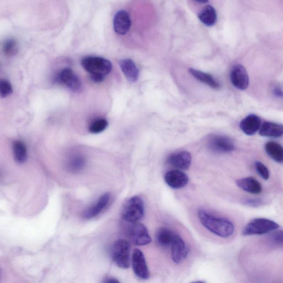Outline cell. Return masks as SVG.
<instances>
[{"mask_svg": "<svg viewBox=\"0 0 283 283\" xmlns=\"http://www.w3.org/2000/svg\"><path fill=\"white\" fill-rule=\"evenodd\" d=\"M197 215L203 226L214 235L227 238L234 234L235 226L231 221L214 215L202 209L199 210Z\"/></svg>", "mask_w": 283, "mask_h": 283, "instance_id": "cell-1", "label": "cell"}, {"mask_svg": "<svg viewBox=\"0 0 283 283\" xmlns=\"http://www.w3.org/2000/svg\"><path fill=\"white\" fill-rule=\"evenodd\" d=\"M81 64L83 68L90 74V76L105 78L113 69L111 63L108 59L100 57H85L82 59Z\"/></svg>", "mask_w": 283, "mask_h": 283, "instance_id": "cell-2", "label": "cell"}, {"mask_svg": "<svg viewBox=\"0 0 283 283\" xmlns=\"http://www.w3.org/2000/svg\"><path fill=\"white\" fill-rule=\"evenodd\" d=\"M145 213L144 202L139 196L131 197L125 203L122 210V218L132 223L141 221Z\"/></svg>", "mask_w": 283, "mask_h": 283, "instance_id": "cell-3", "label": "cell"}, {"mask_svg": "<svg viewBox=\"0 0 283 283\" xmlns=\"http://www.w3.org/2000/svg\"><path fill=\"white\" fill-rule=\"evenodd\" d=\"M279 227L278 223L271 220L258 218L249 222L243 229L245 236L260 235L271 233Z\"/></svg>", "mask_w": 283, "mask_h": 283, "instance_id": "cell-4", "label": "cell"}, {"mask_svg": "<svg viewBox=\"0 0 283 283\" xmlns=\"http://www.w3.org/2000/svg\"><path fill=\"white\" fill-rule=\"evenodd\" d=\"M112 256L115 264L122 269L130 266V245L124 240H118L114 243Z\"/></svg>", "mask_w": 283, "mask_h": 283, "instance_id": "cell-5", "label": "cell"}, {"mask_svg": "<svg viewBox=\"0 0 283 283\" xmlns=\"http://www.w3.org/2000/svg\"><path fill=\"white\" fill-rule=\"evenodd\" d=\"M130 239L137 246H145L149 244L151 238L147 227L140 223H133L129 229Z\"/></svg>", "mask_w": 283, "mask_h": 283, "instance_id": "cell-6", "label": "cell"}, {"mask_svg": "<svg viewBox=\"0 0 283 283\" xmlns=\"http://www.w3.org/2000/svg\"><path fill=\"white\" fill-rule=\"evenodd\" d=\"M133 267L135 274L141 279L146 280L149 277V272L145 256L141 250L135 249L133 255Z\"/></svg>", "mask_w": 283, "mask_h": 283, "instance_id": "cell-7", "label": "cell"}, {"mask_svg": "<svg viewBox=\"0 0 283 283\" xmlns=\"http://www.w3.org/2000/svg\"><path fill=\"white\" fill-rule=\"evenodd\" d=\"M58 81L72 91L80 92L82 90L80 78L70 68H65L61 71L58 75Z\"/></svg>", "mask_w": 283, "mask_h": 283, "instance_id": "cell-8", "label": "cell"}, {"mask_svg": "<svg viewBox=\"0 0 283 283\" xmlns=\"http://www.w3.org/2000/svg\"><path fill=\"white\" fill-rule=\"evenodd\" d=\"M209 145L211 149L218 153L231 152L235 149L234 141L225 136H213L209 140Z\"/></svg>", "mask_w": 283, "mask_h": 283, "instance_id": "cell-9", "label": "cell"}, {"mask_svg": "<svg viewBox=\"0 0 283 283\" xmlns=\"http://www.w3.org/2000/svg\"><path fill=\"white\" fill-rule=\"evenodd\" d=\"M230 79L234 86L241 90H246L249 85V76L246 68L241 64L233 68Z\"/></svg>", "mask_w": 283, "mask_h": 283, "instance_id": "cell-10", "label": "cell"}, {"mask_svg": "<svg viewBox=\"0 0 283 283\" xmlns=\"http://www.w3.org/2000/svg\"><path fill=\"white\" fill-rule=\"evenodd\" d=\"M167 185L173 189H180L185 187L189 183V177L181 170L169 171L164 176Z\"/></svg>", "mask_w": 283, "mask_h": 283, "instance_id": "cell-11", "label": "cell"}, {"mask_svg": "<svg viewBox=\"0 0 283 283\" xmlns=\"http://www.w3.org/2000/svg\"><path fill=\"white\" fill-rule=\"evenodd\" d=\"M171 252L173 262L179 264L187 258L189 249L185 241L178 235H176L171 245Z\"/></svg>", "mask_w": 283, "mask_h": 283, "instance_id": "cell-12", "label": "cell"}, {"mask_svg": "<svg viewBox=\"0 0 283 283\" xmlns=\"http://www.w3.org/2000/svg\"><path fill=\"white\" fill-rule=\"evenodd\" d=\"M114 29L117 34L125 35L131 26V19L128 13L125 10L118 11L114 18Z\"/></svg>", "mask_w": 283, "mask_h": 283, "instance_id": "cell-13", "label": "cell"}, {"mask_svg": "<svg viewBox=\"0 0 283 283\" xmlns=\"http://www.w3.org/2000/svg\"><path fill=\"white\" fill-rule=\"evenodd\" d=\"M192 158L187 151L171 155L168 159V163L171 166L181 170L189 169L192 164Z\"/></svg>", "mask_w": 283, "mask_h": 283, "instance_id": "cell-14", "label": "cell"}, {"mask_svg": "<svg viewBox=\"0 0 283 283\" xmlns=\"http://www.w3.org/2000/svg\"><path fill=\"white\" fill-rule=\"evenodd\" d=\"M260 117L254 114L249 115L240 123V128L246 135L252 136L261 127Z\"/></svg>", "mask_w": 283, "mask_h": 283, "instance_id": "cell-15", "label": "cell"}, {"mask_svg": "<svg viewBox=\"0 0 283 283\" xmlns=\"http://www.w3.org/2000/svg\"><path fill=\"white\" fill-rule=\"evenodd\" d=\"M110 201V194L109 193L104 194L98 199L95 205L85 211L84 213V218L88 219L95 218L107 207Z\"/></svg>", "mask_w": 283, "mask_h": 283, "instance_id": "cell-16", "label": "cell"}, {"mask_svg": "<svg viewBox=\"0 0 283 283\" xmlns=\"http://www.w3.org/2000/svg\"><path fill=\"white\" fill-rule=\"evenodd\" d=\"M120 65L123 73L129 82L135 83L137 81L140 72L133 60L130 59H123Z\"/></svg>", "mask_w": 283, "mask_h": 283, "instance_id": "cell-17", "label": "cell"}, {"mask_svg": "<svg viewBox=\"0 0 283 283\" xmlns=\"http://www.w3.org/2000/svg\"><path fill=\"white\" fill-rule=\"evenodd\" d=\"M236 184L241 189L249 193L259 194L262 192V184L252 177L239 179L236 181Z\"/></svg>", "mask_w": 283, "mask_h": 283, "instance_id": "cell-18", "label": "cell"}, {"mask_svg": "<svg viewBox=\"0 0 283 283\" xmlns=\"http://www.w3.org/2000/svg\"><path fill=\"white\" fill-rule=\"evenodd\" d=\"M260 134L264 137H280L283 135V124L266 122L261 126Z\"/></svg>", "mask_w": 283, "mask_h": 283, "instance_id": "cell-19", "label": "cell"}, {"mask_svg": "<svg viewBox=\"0 0 283 283\" xmlns=\"http://www.w3.org/2000/svg\"><path fill=\"white\" fill-rule=\"evenodd\" d=\"M199 20L208 27H212L218 20L216 10L212 6L207 5L204 7L198 15Z\"/></svg>", "mask_w": 283, "mask_h": 283, "instance_id": "cell-20", "label": "cell"}, {"mask_svg": "<svg viewBox=\"0 0 283 283\" xmlns=\"http://www.w3.org/2000/svg\"><path fill=\"white\" fill-rule=\"evenodd\" d=\"M176 235L172 230L168 228H160L156 233L157 242L162 247L167 248L170 247Z\"/></svg>", "mask_w": 283, "mask_h": 283, "instance_id": "cell-21", "label": "cell"}, {"mask_svg": "<svg viewBox=\"0 0 283 283\" xmlns=\"http://www.w3.org/2000/svg\"><path fill=\"white\" fill-rule=\"evenodd\" d=\"M13 155L18 164H23L28 160V149L23 141L17 140L12 143Z\"/></svg>", "mask_w": 283, "mask_h": 283, "instance_id": "cell-22", "label": "cell"}, {"mask_svg": "<svg viewBox=\"0 0 283 283\" xmlns=\"http://www.w3.org/2000/svg\"><path fill=\"white\" fill-rule=\"evenodd\" d=\"M189 72L196 80L207 84L211 88L215 89H218L220 88V84L215 80L212 75L193 68H190Z\"/></svg>", "mask_w": 283, "mask_h": 283, "instance_id": "cell-23", "label": "cell"}, {"mask_svg": "<svg viewBox=\"0 0 283 283\" xmlns=\"http://www.w3.org/2000/svg\"><path fill=\"white\" fill-rule=\"evenodd\" d=\"M267 154L277 163L283 162V147L280 144L274 141L267 142L265 145Z\"/></svg>", "mask_w": 283, "mask_h": 283, "instance_id": "cell-24", "label": "cell"}, {"mask_svg": "<svg viewBox=\"0 0 283 283\" xmlns=\"http://www.w3.org/2000/svg\"><path fill=\"white\" fill-rule=\"evenodd\" d=\"M86 164V160L81 156H77L71 159L68 163V169L71 172L78 173L82 170Z\"/></svg>", "mask_w": 283, "mask_h": 283, "instance_id": "cell-25", "label": "cell"}, {"mask_svg": "<svg viewBox=\"0 0 283 283\" xmlns=\"http://www.w3.org/2000/svg\"><path fill=\"white\" fill-rule=\"evenodd\" d=\"M4 54L6 56L11 57L17 55L18 52V44L14 39H6L3 45Z\"/></svg>", "mask_w": 283, "mask_h": 283, "instance_id": "cell-26", "label": "cell"}, {"mask_svg": "<svg viewBox=\"0 0 283 283\" xmlns=\"http://www.w3.org/2000/svg\"><path fill=\"white\" fill-rule=\"evenodd\" d=\"M108 126V122L104 118H100L92 122L90 125L89 131L90 133L93 134H97L102 133L106 130Z\"/></svg>", "mask_w": 283, "mask_h": 283, "instance_id": "cell-27", "label": "cell"}, {"mask_svg": "<svg viewBox=\"0 0 283 283\" xmlns=\"http://www.w3.org/2000/svg\"><path fill=\"white\" fill-rule=\"evenodd\" d=\"M13 89L11 83L7 80L0 81V95L2 98H6L12 94Z\"/></svg>", "mask_w": 283, "mask_h": 283, "instance_id": "cell-28", "label": "cell"}, {"mask_svg": "<svg viewBox=\"0 0 283 283\" xmlns=\"http://www.w3.org/2000/svg\"><path fill=\"white\" fill-rule=\"evenodd\" d=\"M269 240L275 246H283V230H278L272 234Z\"/></svg>", "mask_w": 283, "mask_h": 283, "instance_id": "cell-29", "label": "cell"}, {"mask_svg": "<svg viewBox=\"0 0 283 283\" xmlns=\"http://www.w3.org/2000/svg\"><path fill=\"white\" fill-rule=\"evenodd\" d=\"M255 167L256 172H258L263 179L268 180L269 179L270 176L269 171L264 164L260 162H256L255 163Z\"/></svg>", "mask_w": 283, "mask_h": 283, "instance_id": "cell-30", "label": "cell"}, {"mask_svg": "<svg viewBox=\"0 0 283 283\" xmlns=\"http://www.w3.org/2000/svg\"><path fill=\"white\" fill-rule=\"evenodd\" d=\"M244 203L245 205L251 207H258L262 205L263 202L259 199H246Z\"/></svg>", "mask_w": 283, "mask_h": 283, "instance_id": "cell-31", "label": "cell"}, {"mask_svg": "<svg viewBox=\"0 0 283 283\" xmlns=\"http://www.w3.org/2000/svg\"><path fill=\"white\" fill-rule=\"evenodd\" d=\"M273 92L275 96L283 98V91L280 87H276L274 88Z\"/></svg>", "mask_w": 283, "mask_h": 283, "instance_id": "cell-32", "label": "cell"}, {"mask_svg": "<svg viewBox=\"0 0 283 283\" xmlns=\"http://www.w3.org/2000/svg\"><path fill=\"white\" fill-rule=\"evenodd\" d=\"M194 1L199 4H207L209 2V0H194Z\"/></svg>", "mask_w": 283, "mask_h": 283, "instance_id": "cell-33", "label": "cell"}, {"mask_svg": "<svg viewBox=\"0 0 283 283\" xmlns=\"http://www.w3.org/2000/svg\"><path fill=\"white\" fill-rule=\"evenodd\" d=\"M106 282H119L118 280H116L115 278H109L108 280L105 281Z\"/></svg>", "mask_w": 283, "mask_h": 283, "instance_id": "cell-34", "label": "cell"}]
</instances>
